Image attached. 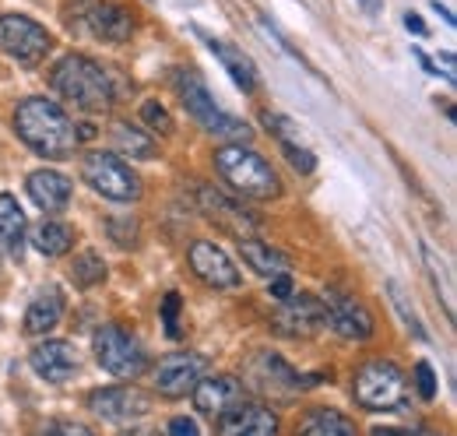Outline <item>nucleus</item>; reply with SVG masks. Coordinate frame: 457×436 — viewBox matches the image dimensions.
<instances>
[{
    "mask_svg": "<svg viewBox=\"0 0 457 436\" xmlns=\"http://www.w3.org/2000/svg\"><path fill=\"white\" fill-rule=\"evenodd\" d=\"M81 176H85V183H88L96 194H103V197H110V201H120V205H130V201L141 197V180H137V172L123 163L120 155H113V152H92V155H85Z\"/></svg>",
    "mask_w": 457,
    "mask_h": 436,
    "instance_id": "0eeeda50",
    "label": "nucleus"
},
{
    "mask_svg": "<svg viewBox=\"0 0 457 436\" xmlns=\"http://www.w3.org/2000/svg\"><path fill=\"white\" fill-rule=\"evenodd\" d=\"M88 29L96 39H106V43H127L134 36V14L116 4V0H99L92 4V11L85 14Z\"/></svg>",
    "mask_w": 457,
    "mask_h": 436,
    "instance_id": "6ab92c4d",
    "label": "nucleus"
},
{
    "mask_svg": "<svg viewBox=\"0 0 457 436\" xmlns=\"http://www.w3.org/2000/svg\"><path fill=\"white\" fill-rule=\"evenodd\" d=\"M239 254L246 261V268L264 278H278V274H288L292 261H288L282 250H275L271 243H261L257 236L253 239H239Z\"/></svg>",
    "mask_w": 457,
    "mask_h": 436,
    "instance_id": "b1692460",
    "label": "nucleus"
},
{
    "mask_svg": "<svg viewBox=\"0 0 457 436\" xmlns=\"http://www.w3.org/2000/svg\"><path fill=\"white\" fill-rule=\"evenodd\" d=\"M404 29H408V32H415V36H426V25H422V18H419V14H411V11L404 14Z\"/></svg>",
    "mask_w": 457,
    "mask_h": 436,
    "instance_id": "ea45409f",
    "label": "nucleus"
},
{
    "mask_svg": "<svg viewBox=\"0 0 457 436\" xmlns=\"http://www.w3.org/2000/svg\"><path fill=\"white\" fill-rule=\"evenodd\" d=\"M60 317H63V292L60 289H43L32 303H29V310H25V334H46L50 327L60 324Z\"/></svg>",
    "mask_w": 457,
    "mask_h": 436,
    "instance_id": "4be33fe9",
    "label": "nucleus"
},
{
    "mask_svg": "<svg viewBox=\"0 0 457 436\" xmlns=\"http://www.w3.org/2000/svg\"><path fill=\"white\" fill-rule=\"evenodd\" d=\"M32 247L43 254V257H63L71 247H74V229L63 225V222H39L32 229Z\"/></svg>",
    "mask_w": 457,
    "mask_h": 436,
    "instance_id": "a878e982",
    "label": "nucleus"
},
{
    "mask_svg": "<svg viewBox=\"0 0 457 436\" xmlns=\"http://www.w3.org/2000/svg\"><path fill=\"white\" fill-rule=\"evenodd\" d=\"M179 310H183L179 292H170V296L162 299V324H166V334H170V338H179V334H183V327H179Z\"/></svg>",
    "mask_w": 457,
    "mask_h": 436,
    "instance_id": "2f4dec72",
    "label": "nucleus"
},
{
    "mask_svg": "<svg viewBox=\"0 0 457 436\" xmlns=\"http://www.w3.org/2000/svg\"><path fill=\"white\" fill-rule=\"evenodd\" d=\"M422 257H426V264H429V272H433V281H436V289H440V261H436V254H433V247H422ZM444 306H447V317H454V289L444 281Z\"/></svg>",
    "mask_w": 457,
    "mask_h": 436,
    "instance_id": "f704fd0d",
    "label": "nucleus"
},
{
    "mask_svg": "<svg viewBox=\"0 0 457 436\" xmlns=\"http://www.w3.org/2000/svg\"><path fill=\"white\" fill-rule=\"evenodd\" d=\"M370 436H408V430H395V426H377Z\"/></svg>",
    "mask_w": 457,
    "mask_h": 436,
    "instance_id": "c03bdc74",
    "label": "nucleus"
},
{
    "mask_svg": "<svg viewBox=\"0 0 457 436\" xmlns=\"http://www.w3.org/2000/svg\"><path fill=\"white\" fill-rule=\"evenodd\" d=\"M103 278H106V261H103L96 250H81V254L71 261V281H74L78 289H96Z\"/></svg>",
    "mask_w": 457,
    "mask_h": 436,
    "instance_id": "cd10ccee",
    "label": "nucleus"
},
{
    "mask_svg": "<svg viewBox=\"0 0 457 436\" xmlns=\"http://www.w3.org/2000/svg\"><path fill=\"white\" fill-rule=\"evenodd\" d=\"M36 377L46 383H67L78 373V352L71 341H43L29 356Z\"/></svg>",
    "mask_w": 457,
    "mask_h": 436,
    "instance_id": "a211bd4d",
    "label": "nucleus"
},
{
    "mask_svg": "<svg viewBox=\"0 0 457 436\" xmlns=\"http://www.w3.org/2000/svg\"><path fill=\"white\" fill-rule=\"evenodd\" d=\"M208 43V50L222 60V67H226V74L236 81V88H243L246 96L250 92H257V67H253V60L243 54V50H236V46H228L222 39H204Z\"/></svg>",
    "mask_w": 457,
    "mask_h": 436,
    "instance_id": "393cba45",
    "label": "nucleus"
},
{
    "mask_svg": "<svg viewBox=\"0 0 457 436\" xmlns=\"http://www.w3.org/2000/svg\"><path fill=\"white\" fill-rule=\"evenodd\" d=\"M295 436H359V430L338 408H310L299 419Z\"/></svg>",
    "mask_w": 457,
    "mask_h": 436,
    "instance_id": "5701e85b",
    "label": "nucleus"
},
{
    "mask_svg": "<svg viewBox=\"0 0 457 436\" xmlns=\"http://www.w3.org/2000/svg\"><path fill=\"white\" fill-rule=\"evenodd\" d=\"M166 436H201V430H197L194 419L176 415V419H170V426H166Z\"/></svg>",
    "mask_w": 457,
    "mask_h": 436,
    "instance_id": "4c0bfd02",
    "label": "nucleus"
},
{
    "mask_svg": "<svg viewBox=\"0 0 457 436\" xmlns=\"http://www.w3.org/2000/svg\"><path fill=\"white\" fill-rule=\"evenodd\" d=\"M215 172L232 187V194L250 197V201H271L282 194V180L271 169V163L253 152L250 145H222L215 155Z\"/></svg>",
    "mask_w": 457,
    "mask_h": 436,
    "instance_id": "7ed1b4c3",
    "label": "nucleus"
},
{
    "mask_svg": "<svg viewBox=\"0 0 457 436\" xmlns=\"http://www.w3.org/2000/svg\"><path fill=\"white\" fill-rule=\"evenodd\" d=\"M197 201H201V212L212 218V222H219L222 229H228L232 236H239V239H253V236H257L261 222L250 215L239 201L226 197L222 190H215V187H197Z\"/></svg>",
    "mask_w": 457,
    "mask_h": 436,
    "instance_id": "ddd939ff",
    "label": "nucleus"
},
{
    "mask_svg": "<svg viewBox=\"0 0 457 436\" xmlns=\"http://www.w3.org/2000/svg\"><path fill=\"white\" fill-rule=\"evenodd\" d=\"M92 352H96V363H99L106 373L120 377V381H134V377H141V373L148 370V352H145V345H141L130 331H123L120 324L99 327L96 338H92Z\"/></svg>",
    "mask_w": 457,
    "mask_h": 436,
    "instance_id": "423d86ee",
    "label": "nucleus"
},
{
    "mask_svg": "<svg viewBox=\"0 0 457 436\" xmlns=\"http://www.w3.org/2000/svg\"><path fill=\"white\" fill-rule=\"evenodd\" d=\"M352 394H355V405H362L370 412H391V408L404 405L408 381L391 359H370L355 370Z\"/></svg>",
    "mask_w": 457,
    "mask_h": 436,
    "instance_id": "39448f33",
    "label": "nucleus"
},
{
    "mask_svg": "<svg viewBox=\"0 0 457 436\" xmlns=\"http://www.w3.org/2000/svg\"><path fill=\"white\" fill-rule=\"evenodd\" d=\"M324 317H328V324L335 327V334H342L345 341H370L373 338V314L355 299V296H348V292H328L324 299Z\"/></svg>",
    "mask_w": 457,
    "mask_h": 436,
    "instance_id": "f8f14e48",
    "label": "nucleus"
},
{
    "mask_svg": "<svg viewBox=\"0 0 457 436\" xmlns=\"http://www.w3.org/2000/svg\"><path fill=\"white\" fill-rule=\"evenodd\" d=\"M88 412H96L106 423H134L152 412V398L130 383L120 387H99L88 394Z\"/></svg>",
    "mask_w": 457,
    "mask_h": 436,
    "instance_id": "9d476101",
    "label": "nucleus"
},
{
    "mask_svg": "<svg viewBox=\"0 0 457 436\" xmlns=\"http://www.w3.org/2000/svg\"><path fill=\"white\" fill-rule=\"evenodd\" d=\"M433 11H436V14H440V18H444V21H447V25L454 29V14H451V11H447V7L440 4V0H433Z\"/></svg>",
    "mask_w": 457,
    "mask_h": 436,
    "instance_id": "37998d69",
    "label": "nucleus"
},
{
    "mask_svg": "<svg viewBox=\"0 0 457 436\" xmlns=\"http://www.w3.org/2000/svg\"><path fill=\"white\" fill-rule=\"evenodd\" d=\"M172 85H176V96H179L183 109H187L208 134L226 138L228 145H246V141H250V127H246L239 116H232V113L215 106V99H212V92H208V85H204V78H201L197 71H176V74H172Z\"/></svg>",
    "mask_w": 457,
    "mask_h": 436,
    "instance_id": "20e7f679",
    "label": "nucleus"
},
{
    "mask_svg": "<svg viewBox=\"0 0 457 436\" xmlns=\"http://www.w3.org/2000/svg\"><path fill=\"white\" fill-rule=\"evenodd\" d=\"M422 436H436V433H422Z\"/></svg>",
    "mask_w": 457,
    "mask_h": 436,
    "instance_id": "a18cd8bd",
    "label": "nucleus"
},
{
    "mask_svg": "<svg viewBox=\"0 0 457 436\" xmlns=\"http://www.w3.org/2000/svg\"><path fill=\"white\" fill-rule=\"evenodd\" d=\"M261 120H264V127H268L275 138H282V145L292 141V134H295V123H292V120L278 116V113H261Z\"/></svg>",
    "mask_w": 457,
    "mask_h": 436,
    "instance_id": "e433bc0d",
    "label": "nucleus"
},
{
    "mask_svg": "<svg viewBox=\"0 0 457 436\" xmlns=\"http://www.w3.org/2000/svg\"><path fill=\"white\" fill-rule=\"evenodd\" d=\"M415 390H419L422 401H433L436 398V373H433V366L426 359L415 363Z\"/></svg>",
    "mask_w": 457,
    "mask_h": 436,
    "instance_id": "72a5a7b5",
    "label": "nucleus"
},
{
    "mask_svg": "<svg viewBox=\"0 0 457 436\" xmlns=\"http://www.w3.org/2000/svg\"><path fill=\"white\" fill-rule=\"evenodd\" d=\"M208 373V359L201 352H172L155 366V390L162 398H183L190 394Z\"/></svg>",
    "mask_w": 457,
    "mask_h": 436,
    "instance_id": "9b49d317",
    "label": "nucleus"
},
{
    "mask_svg": "<svg viewBox=\"0 0 457 436\" xmlns=\"http://www.w3.org/2000/svg\"><path fill=\"white\" fill-rule=\"evenodd\" d=\"M14 130L43 159H67L81 145L74 120L57 103L39 99V96L18 103V109H14Z\"/></svg>",
    "mask_w": 457,
    "mask_h": 436,
    "instance_id": "f257e3e1",
    "label": "nucleus"
},
{
    "mask_svg": "<svg viewBox=\"0 0 457 436\" xmlns=\"http://www.w3.org/2000/svg\"><path fill=\"white\" fill-rule=\"evenodd\" d=\"M288 296H292V278H288V274H278V278H271V299L286 303Z\"/></svg>",
    "mask_w": 457,
    "mask_h": 436,
    "instance_id": "58836bf2",
    "label": "nucleus"
},
{
    "mask_svg": "<svg viewBox=\"0 0 457 436\" xmlns=\"http://www.w3.org/2000/svg\"><path fill=\"white\" fill-rule=\"evenodd\" d=\"M355 4H359V7H362L370 18H377V14L384 11V0H355Z\"/></svg>",
    "mask_w": 457,
    "mask_h": 436,
    "instance_id": "a19ab883",
    "label": "nucleus"
},
{
    "mask_svg": "<svg viewBox=\"0 0 457 436\" xmlns=\"http://www.w3.org/2000/svg\"><path fill=\"white\" fill-rule=\"evenodd\" d=\"M246 381H250V387H253L257 394H264V398H286L288 401V398H295L299 390L317 387V381H324V377H320V373H313V377L295 373L282 356H275V352H257V356L250 359V366H246Z\"/></svg>",
    "mask_w": 457,
    "mask_h": 436,
    "instance_id": "6e6552de",
    "label": "nucleus"
},
{
    "mask_svg": "<svg viewBox=\"0 0 457 436\" xmlns=\"http://www.w3.org/2000/svg\"><path fill=\"white\" fill-rule=\"evenodd\" d=\"M113 145L120 155H130V159H155V152H159L155 138L141 127H130V123H116Z\"/></svg>",
    "mask_w": 457,
    "mask_h": 436,
    "instance_id": "bb28decb",
    "label": "nucleus"
},
{
    "mask_svg": "<svg viewBox=\"0 0 457 436\" xmlns=\"http://www.w3.org/2000/svg\"><path fill=\"white\" fill-rule=\"evenodd\" d=\"M25 187H29V197H32L46 215H60V212L71 205V194H74L71 180H67L63 172H57V169H36V172H29Z\"/></svg>",
    "mask_w": 457,
    "mask_h": 436,
    "instance_id": "aec40b11",
    "label": "nucleus"
},
{
    "mask_svg": "<svg viewBox=\"0 0 457 436\" xmlns=\"http://www.w3.org/2000/svg\"><path fill=\"white\" fill-rule=\"evenodd\" d=\"M141 120L152 127V130H159V134H172L176 130V123H172L170 109L162 106V103H155V99H148V103H141Z\"/></svg>",
    "mask_w": 457,
    "mask_h": 436,
    "instance_id": "7c9ffc66",
    "label": "nucleus"
},
{
    "mask_svg": "<svg viewBox=\"0 0 457 436\" xmlns=\"http://www.w3.org/2000/svg\"><path fill=\"white\" fill-rule=\"evenodd\" d=\"M387 292H391V299H395V310L401 314V321L408 324V331H411L415 338H422V341H426L429 334H426V327H422V321H419V314L408 306V299H404V292H401L398 281H387Z\"/></svg>",
    "mask_w": 457,
    "mask_h": 436,
    "instance_id": "c756f323",
    "label": "nucleus"
},
{
    "mask_svg": "<svg viewBox=\"0 0 457 436\" xmlns=\"http://www.w3.org/2000/svg\"><path fill=\"white\" fill-rule=\"evenodd\" d=\"M278 415L261 401H239L219 419V436H278Z\"/></svg>",
    "mask_w": 457,
    "mask_h": 436,
    "instance_id": "2eb2a0df",
    "label": "nucleus"
},
{
    "mask_svg": "<svg viewBox=\"0 0 457 436\" xmlns=\"http://www.w3.org/2000/svg\"><path fill=\"white\" fill-rule=\"evenodd\" d=\"M275 324L286 334H317L320 327H328V317H324V303L310 292H292L286 303L275 310Z\"/></svg>",
    "mask_w": 457,
    "mask_h": 436,
    "instance_id": "dca6fc26",
    "label": "nucleus"
},
{
    "mask_svg": "<svg viewBox=\"0 0 457 436\" xmlns=\"http://www.w3.org/2000/svg\"><path fill=\"white\" fill-rule=\"evenodd\" d=\"M39 436H96V430H88L85 423H74V419H50Z\"/></svg>",
    "mask_w": 457,
    "mask_h": 436,
    "instance_id": "473e14b6",
    "label": "nucleus"
},
{
    "mask_svg": "<svg viewBox=\"0 0 457 436\" xmlns=\"http://www.w3.org/2000/svg\"><path fill=\"white\" fill-rule=\"evenodd\" d=\"M190 394H194L197 412H204V415H212V419H222V415L232 412L239 401H246L243 383L236 381V377H226V373H219V377H204Z\"/></svg>",
    "mask_w": 457,
    "mask_h": 436,
    "instance_id": "f3484780",
    "label": "nucleus"
},
{
    "mask_svg": "<svg viewBox=\"0 0 457 436\" xmlns=\"http://www.w3.org/2000/svg\"><path fill=\"white\" fill-rule=\"evenodd\" d=\"M187 261H190L194 274H197L204 285H212V289H236V285H239V272H236V264L228 261V254L222 247L208 243V239H194L190 250H187Z\"/></svg>",
    "mask_w": 457,
    "mask_h": 436,
    "instance_id": "4468645a",
    "label": "nucleus"
},
{
    "mask_svg": "<svg viewBox=\"0 0 457 436\" xmlns=\"http://www.w3.org/2000/svg\"><path fill=\"white\" fill-rule=\"evenodd\" d=\"M120 436H159V430H148V426H130V430H123Z\"/></svg>",
    "mask_w": 457,
    "mask_h": 436,
    "instance_id": "79ce46f5",
    "label": "nucleus"
},
{
    "mask_svg": "<svg viewBox=\"0 0 457 436\" xmlns=\"http://www.w3.org/2000/svg\"><path fill=\"white\" fill-rule=\"evenodd\" d=\"M106 232H110V239H113L116 247H123V250L137 247V218L134 215H113L106 222Z\"/></svg>",
    "mask_w": 457,
    "mask_h": 436,
    "instance_id": "c85d7f7f",
    "label": "nucleus"
},
{
    "mask_svg": "<svg viewBox=\"0 0 457 436\" xmlns=\"http://www.w3.org/2000/svg\"><path fill=\"white\" fill-rule=\"evenodd\" d=\"M50 81H54V88H57L67 103H74V106L85 109V113H106L116 99L113 78L92 56L67 54L63 60H57Z\"/></svg>",
    "mask_w": 457,
    "mask_h": 436,
    "instance_id": "f03ea898",
    "label": "nucleus"
},
{
    "mask_svg": "<svg viewBox=\"0 0 457 436\" xmlns=\"http://www.w3.org/2000/svg\"><path fill=\"white\" fill-rule=\"evenodd\" d=\"M0 50L18 63H39L54 50V36L25 14H0Z\"/></svg>",
    "mask_w": 457,
    "mask_h": 436,
    "instance_id": "1a4fd4ad",
    "label": "nucleus"
},
{
    "mask_svg": "<svg viewBox=\"0 0 457 436\" xmlns=\"http://www.w3.org/2000/svg\"><path fill=\"white\" fill-rule=\"evenodd\" d=\"M25 243H29V222L18 205V197L0 194V250L14 261L25 257Z\"/></svg>",
    "mask_w": 457,
    "mask_h": 436,
    "instance_id": "412c9836",
    "label": "nucleus"
},
{
    "mask_svg": "<svg viewBox=\"0 0 457 436\" xmlns=\"http://www.w3.org/2000/svg\"><path fill=\"white\" fill-rule=\"evenodd\" d=\"M288 155V163H292V169L295 172H313L317 169V159H313V152L310 148H299L295 141H288V145H282Z\"/></svg>",
    "mask_w": 457,
    "mask_h": 436,
    "instance_id": "c9c22d12",
    "label": "nucleus"
}]
</instances>
